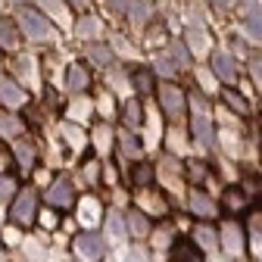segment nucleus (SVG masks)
I'll list each match as a JSON object with an SVG mask.
<instances>
[{
  "mask_svg": "<svg viewBox=\"0 0 262 262\" xmlns=\"http://www.w3.org/2000/svg\"><path fill=\"white\" fill-rule=\"evenodd\" d=\"M219 4H228V0H219Z\"/></svg>",
  "mask_w": 262,
  "mask_h": 262,
  "instance_id": "16",
  "label": "nucleus"
},
{
  "mask_svg": "<svg viewBox=\"0 0 262 262\" xmlns=\"http://www.w3.org/2000/svg\"><path fill=\"white\" fill-rule=\"evenodd\" d=\"M0 193H13V184L7 178H0Z\"/></svg>",
  "mask_w": 262,
  "mask_h": 262,
  "instance_id": "15",
  "label": "nucleus"
},
{
  "mask_svg": "<svg viewBox=\"0 0 262 262\" xmlns=\"http://www.w3.org/2000/svg\"><path fill=\"white\" fill-rule=\"evenodd\" d=\"M22 22H25V28H28V31H31L35 38H47V22H44L38 13L25 10V13H22Z\"/></svg>",
  "mask_w": 262,
  "mask_h": 262,
  "instance_id": "4",
  "label": "nucleus"
},
{
  "mask_svg": "<svg viewBox=\"0 0 262 262\" xmlns=\"http://www.w3.org/2000/svg\"><path fill=\"white\" fill-rule=\"evenodd\" d=\"M172 262H200V253L190 241H178L172 247Z\"/></svg>",
  "mask_w": 262,
  "mask_h": 262,
  "instance_id": "3",
  "label": "nucleus"
},
{
  "mask_svg": "<svg viewBox=\"0 0 262 262\" xmlns=\"http://www.w3.org/2000/svg\"><path fill=\"white\" fill-rule=\"evenodd\" d=\"M215 72L225 78V81H231L234 78V69H231V59L228 56H215Z\"/></svg>",
  "mask_w": 262,
  "mask_h": 262,
  "instance_id": "7",
  "label": "nucleus"
},
{
  "mask_svg": "<svg viewBox=\"0 0 262 262\" xmlns=\"http://www.w3.org/2000/svg\"><path fill=\"white\" fill-rule=\"evenodd\" d=\"M47 200H50V203H56V206H66V203H72V190H69V181H66V178H62V181H56V184H53V190L47 193Z\"/></svg>",
  "mask_w": 262,
  "mask_h": 262,
  "instance_id": "5",
  "label": "nucleus"
},
{
  "mask_svg": "<svg viewBox=\"0 0 262 262\" xmlns=\"http://www.w3.org/2000/svg\"><path fill=\"white\" fill-rule=\"evenodd\" d=\"M166 106H169V110H181V97H178L175 91H172V94H166Z\"/></svg>",
  "mask_w": 262,
  "mask_h": 262,
  "instance_id": "12",
  "label": "nucleus"
},
{
  "mask_svg": "<svg viewBox=\"0 0 262 262\" xmlns=\"http://www.w3.org/2000/svg\"><path fill=\"white\" fill-rule=\"evenodd\" d=\"M84 81H88V78H84V72H81V69H72V72H69V88H72V91H81V88H84Z\"/></svg>",
  "mask_w": 262,
  "mask_h": 262,
  "instance_id": "9",
  "label": "nucleus"
},
{
  "mask_svg": "<svg viewBox=\"0 0 262 262\" xmlns=\"http://www.w3.org/2000/svg\"><path fill=\"white\" fill-rule=\"evenodd\" d=\"M125 119H128V125H138V122H141V110H138V103H128V106H125Z\"/></svg>",
  "mask_w": 262,
  "mask_h": 262,
  "instance_id": "10",
  "label": "nucleus"
},
{
  "mask_svg": "<svg viewBox=\"0 0 262 262\" xmlns=\"http://www.w3.org/2000/svg\"><path fill=\"white\" fill-rule=\"evenodd\" d=\"M75 247H78V253L84 256V259H100L103 256V250H106V244H103V237L100 234H81L78 241H75Z\"/></svg>",
  "mask_w": 262,
  "mask_h": 262,
  "instance_id": "1",
  "label": "nucleus"
},
{
  "mask_svg": "<svg viewBox=\"0 0 262 262\" xmlns=\"http://www.w3.org/2000/svg\"><path fill=\"white\" fill-rule=\"evenodd\" d=\"M196 234H200V241H203V244H212V231H206V228H200Z\"/></svg>",
  "mask_w": 262,
  "mask_h": 262,
  "instance_id": "14",
  "label": "nucleus"
},
{
  "mask_svg": "<svg viewBox=\"0 0 262 262\" xmlns=\"http://www.w3.org/2000/svg\"><path fill=\"white\" fill-rule=\"evenodd\" d=\"M135 231H138V234H144V231H147V222H144L141 215H135Z\"/></svg>",
  "mask_w": 262,
  "mask_h": 262,
  "instance_id": "13",
  "label": "nucleus"
},
{
  "mask_svg": "<svg viewBox=\"0 0 262 262\" xmlns=\"http://www.w3.org/2000/svg\"><path fill=\"white\" fill-rule=\"evenodd\" d=\"M193 212H200V215H212V203L206 200V196H193Z\"/></svg>",
  "mask_w": 262,
  "mask_h": 262,
  "instance_id": "8",
  "label": "nucleus"
},
{
  "mask_svg": "<svg viewBox=\"0 0 262 262\" xmlns=\"http://www.w3.org/2000/svg\"><path fill=\"white\" fill-rule=\"evenodd\" d=\"M31 219H35V193L25 190L19 200L13 203V222L16 225H28Z\"/></svg>",
  "mask_w": 262,
  "mask_h": 262,
  "instance_id": "2",
  "label": "nucleus"
},
{
  "mask_svg": "<svg viewBox=\"0 0 262 262\" xmlns=\"http://www.w3.org/2000/svg\"><path fill=\"white\" fill-rule=\"evenodd\" d=\"M122 231H125V228H122V219H119V215H113V219H110V234H113V237H119Z\"/></svg>",
  "mask_w": 262,
  "mask_h": 262,
  "instance_id": "11",
  "label": "nucleus"
},
{
  "mask_svg": "<svg viewBox=\"0 0 262 262\" xmlns=\"http://www.w3.org/2000/svg\"><path fill=\"white\" fill-rule=\"evenodd\" d=\"M193 135H196V141H200V144H206V147H212V144H215L212 125H209L206 119H193Z\"/></svg>",
  "mask_w": 262,
  "mask_h": 262,
  "instance_id": "6",
  "label": "nucleus"
}]
</instances>
